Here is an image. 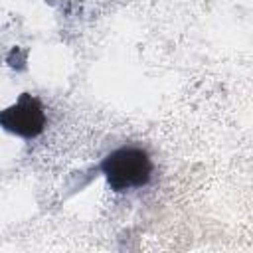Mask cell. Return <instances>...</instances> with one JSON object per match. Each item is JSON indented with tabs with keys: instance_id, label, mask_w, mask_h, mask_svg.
<instances>
[{
	"instance_id": "1",
	"label": "cell",
	"mask_w": 253,
	"mask_h": 253,
	"mask_svg": "<svg viewBox=\"0 0 253 253\" xmlns=\"http://www.w3.org/2000/svg\"><path fill=\"white\" fill-rule=\"evenodd\" d=\"M99 170L113 192H128L150 182L152 160L138 146H121L101 160Z\"/></svg>"
},
{
	"instance_id": "2",
	"label": "cell",
	"mask_w": 253,
	"mask_h": 253,
	"mask_svg": "<svg viewBox=\"0 0 253 253\" xmlns=\"http://www.w3.org/2000/svg\"><path fill=\"white\" fill-rule=\"evenodd\" d=\"M0 126L22 138L38 136L45 126V115L40 99L30 93H22L12 107L0 111Z\"/></svg>"
}]
</instances>
